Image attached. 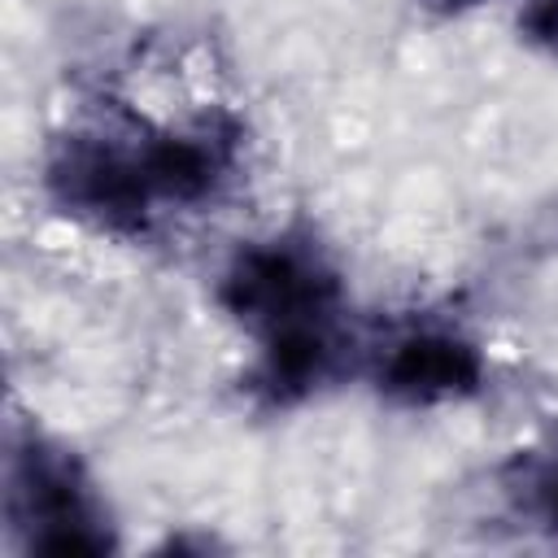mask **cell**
Listing matches in <instances>:
<instances>
[{
    "label": "cell",
    "mask_w": 558,
    "mask_h": 558,
    "mask_svg": "<svg viewBox=\"0 0 558 558\" xmlns=\"http://www.w3.org/2000/svg\"><path fill=\"white\" fill-rule=\"evenodd\" d=\"M453 4H462V0H453Z\"/></svg>",
    "instance_id": "8992f818"
},
{
    "label": "cell",
    "mask_w": 558,
    "mask_h": 558,
    "mask_svg": "<svg viewBox=\"0 0 558 558\" xmlns=\"http://www.w3.org/2000/svg\"><path fill=\"white\" fill-rule=\"evenodd\" d=\"M480 379V357L471 344L449 340V336H414L392 349L384 366V388L405 401H436L475 388Z\"/></svg>",
    "instance_id": "3957f363"
},
{
    "label": "cell",
    "mask_w": 558,
    "mask_h": 558,
    "mask_svg": "<svg viewBox=\"0 0 558 558\" xmlns=\"http://www.w3.org/2000/svg\"><path fill=\"white\" fill-rule=\"evenodd\" d=\"M9 514L31 527V549L48 554H100L109 536L100 527L96 501L74 466V458L31 445L13 458L9 475Z\"/></svg>",
    "instance_id": "6da1fadb"
},
{
    "label": "cell",
    "mask_w": 558,
    "mask_h": 558,
    "mask_svg": "<svg viewBox=\"0 0 558 558\" xmlns=\"http://www.w3.org/2000/svg\"><path fill=\"white\" fill-rule=\"evenodd\" d=\"M532 484H536L541 510H545V514H549V523L558 527V462H554V466H545V471H541Z\"/></svg>",
    "instance_id": "5b68a950"
},
{
    "label": "cell",
    "mask_w": 558,
    "mask_h": 558,
    "mask_svg": "<svg viewBox=\"0 0 558 558\" xmlns=\"http://www.w3.org/2000/svg\"><path fill=\"white\" fill-rule=\"evenodd\" d=\"M331 296H336L331 275L314 257L283 244L244 248L222 275V305L262 331L327 318Z\"/></svg>",
    "instance_id": "7a4b0ae2"
},
{
    "label": "cell",
    "mask_w": 558,
    "mask_h": 558,
    "mask_svg": "<svg viewBox=\"0 0 558 558\" xmlns=\"http://www.w3.org/2000/svg\"><path fill=\"white\" fill-rule=\"evenodd\" d=\"M523 31L558 52V0H536V4L523 13Z\"/></svg>",
    "instance_id": "277c9868"
}]
</instances>
